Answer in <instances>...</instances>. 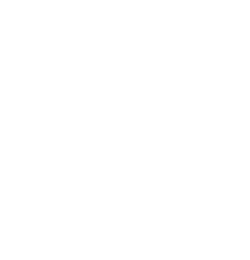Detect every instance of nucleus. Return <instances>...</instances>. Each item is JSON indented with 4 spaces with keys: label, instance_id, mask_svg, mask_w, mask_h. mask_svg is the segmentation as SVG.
<instances>
[]
</instances>
